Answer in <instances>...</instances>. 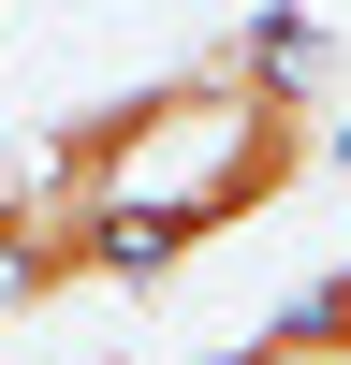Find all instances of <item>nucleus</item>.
Returning a JSON list of instances; mask_svg holds the SVG:
<instances>
[{"instance_id":"1","label":"nucleus","mask_w":351,"mask_h":365,"mask_svg":"<svg viewBox=\"0 0 351 365\" xmlns=\"http://www.w3.org/2000/svg\"><path fill=\"white\" fill-rule=\"evenodd\" d=\"M292 175H307V29H249L205 73L117 88L44 146V205H73L88 278H161Z\"/></svg>"},{"instance_id":"2","label":"nucleus","mask_w":351,"mask_h":365,"mask_svg":"<svg viewBox=\"0 0 351 365\" xmlns=\"http://www.w3.org/2000/svg\"><path fill=\"white\" fill-rule=\"evenodd\" d=\"M0 234H15V175H0Z\"/></svg>"}]
</instances>
